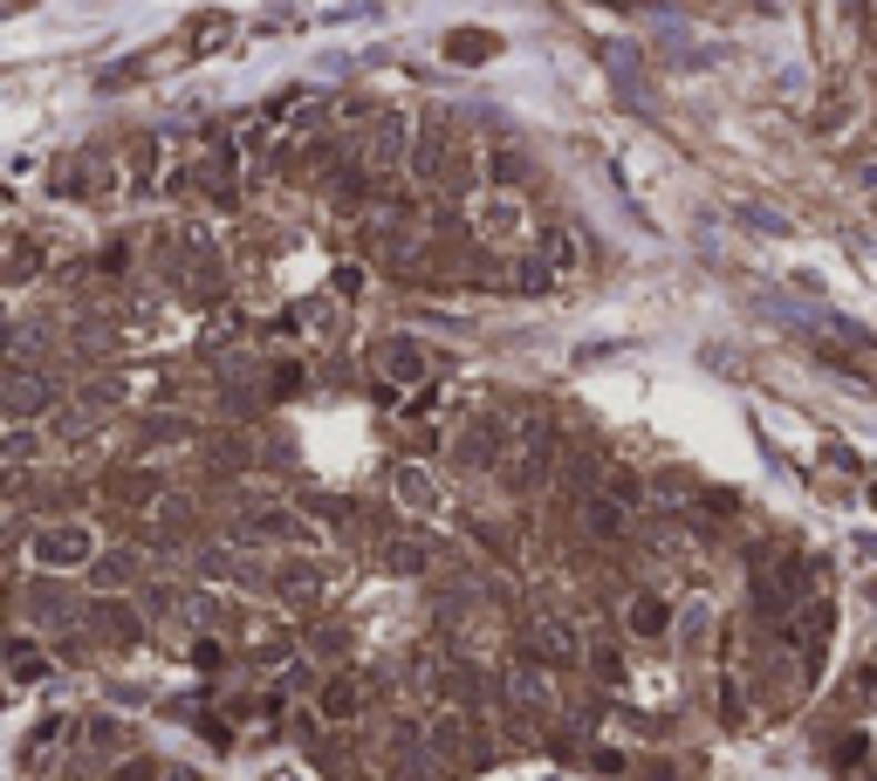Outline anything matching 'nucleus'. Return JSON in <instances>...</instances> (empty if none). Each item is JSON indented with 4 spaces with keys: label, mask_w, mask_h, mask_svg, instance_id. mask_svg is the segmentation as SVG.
I'll list each match as a JSON object with an SVG mask.
<instances>
[{
    "label": "nucleus",
    "mask_w": 877,
    "mask_h": 781,
    "mask_svg": "<svg viewBox=\"0 0 877 781\" xmlns=\"http://www.w3.org/2000/svg\"><path fill=\"white\" fill-rule=\"evenodd\" d=\"M522 452V425L507 411H473L466 425L446 432V467L466 473V480H487V473H507V460Z\"/></svg>",
    "instance_id": "nucleus-1"
},
{
    "label": "nucleus",
    "mask_w": 877,
    "mask_h": 781,
    "mask_svg": "<svg viewBox=\"0 0 877 781\" xmlns=\"http://www.w3.org/2000/svg\"><path fill=\"white\" fill-rule=\"evenodd\" d=\"M90 617V597L69 583V575H14V624L21 631H42V638H56V631H75Z\"/></svg>",
    "instance_id": "nucleus-2"
},
{
    "label": "nucleus",
    "mask_w": 877,
    "mask_h": 781,
    "mask_svg": "<svg viewBox=\"0 0 877 781\" xmlns=\"http://www.w3.org/2000/svg\"><path fill=\"white\" fill-rule=\"evenodd\" d=\"M412 138H419V117H412V110H397V103H384V110L364 117V131L350 138V158L364 164L371 179L397 186V179H405V158H412Z\"/></svg>",
    "instance_id": "nucleus-3"
},
{
    "label": "nucleus",
    "mask_w": 877,
    "mask_h": 781,
    "mask_svg": "<svg viewBox=\"0 0 877 781\" xmlns=\"http://www.w3.org/2000/svg\"><path fill=\"white\" fill-rule=\"evenodd\" d=\"M97 555H103V534L83 514H56V521L34 528V542H28V569H42V575H90Z\"/></svg>",
    "instance_id": "nucleus-4"
},
{
    "label": "nucleus",
    "mask_w": 877,
    "mask_h": 781,
    "mask_svg": "<svg viewBox=\"0 0 877 781\" xmlns=\"http://www.w3.org/2000/svg\"><path fill=\"white\" fill-rule=\"evenodd\" d=\"M241 172H248V158H241V144H233V131H213L206 151L185 164V186L206 206H220V213H233V206H241Z\"/></svg>",
    "instance_id": "nucleus-5"
},
{
    "label": "nucleus",
    "mask_w": 877,
    "mask_h": 781,
    "mask_svg": "<svg viewBox=\"0 0 877 781\" xmlns=\"http://www.w3.org/2000/svg\"><path fill=\"white\" fill-rule=\"evenodd\" d=\"M75 378H62V363H28L14 370L8 363V384H0V398H8V425H49V411L69 398Z\"/></svg>",
    "instance_id": "nucleus-6"
},
{
    "label": "nucleus",
    "mask_w": 877,
    "mask_h": 781,
    "mask_svg": "<svg viewBox=\"0 0 877 781\" xmlns=\"http://www.w3.org/2000/svg\"><path fill=\"white\" fill-rule=\"evenodd\" d=\"M330 583H336V569L315 555V549L274 555V603H282L289 617H315V610L330 603Z\"/></svg>",
    "instance_id": "nucleus-7"
},
{
    "label": "nucleus",
    "mask_w": 877,
    "mask_h": 781,
    "mask_svg": "<svg viewBox=\"0 0 877 781\" xmlns=\"http://www.w3.org/2000/svg\"><path fill=\"white\" fill-rule=\"evenodd\" d=\"M172 233H179V254H185V274H192V302L213 309L226 296V247H220V233L206 220H179Z\"/></svg>",
    "instance_id": "nucleus-8"
},
{
    "label": "nucleus",
    "mask_w": 877,
    "mask_h": 781,
    "mask_svg": "<svg viewBox=\"0 0 877 781\" xmlns=\"http://www.w3.org/2000/svg\"><path fill=\"white\" fill-rule=\"evenodd\" d=\"M460 164V144H453V123L446 117H419V138H412V158H405V186L438 199V186L453 179Z\"/></svg>",
    "instance_id": "nucleus-9"
},
{
    "label": "nucleus",
    "mask_w": 877,
    "mask_h": 781,
    "mask_svg": "<svg viewBox=\"0 0 877 781\" xmlns=\"http://www.w3.org/2000/svg\"><path fill=\"white\" fill-rule=\"evenodd\" d=\"M583 651H589V631H576L563 610H535L522 624V658H535V665H548V672H576Z\"/></svg>",
    "instance_id": "nucleus-10"
},
{
    "label": "nucleus",
    "mask_w": 877,
    "mask_h": 781,
    "mask_svg": "<svg viewBox=\"0 0 877 781\" xmlns=\"http://www.w3.org/2000/svg\"><path fill=\"white\" fill-rule=\"evenodd\" d=\"M371 370H377L384 384L405 391V384H425L432 370H438V350L425 337H412V329H384V337L371 343Z\"/></svg>",
    "instance_id": "nucleus-11"
},
{
    "label": "nucleus",
    "mask_w": 877,
    "mask_h": 781,
    "mask_svg": "<svg viewBox=\"0 0 877 781\" xmlns=\"http://www.w3.org/2000/svg\"><path fill=\"white\" fill-rule=\"evenodd\" d=\"M83 624L97 631V644L110 651V658H124V651H138L158 624H151V617H144V603L138 597H90V617H83Z\"/></svg>",
    "instance_id": "nucleus-12"
},
{
    "label": "nucleus",
    "mask_w": 877,
    "mask_h": 781,
    "mask_svg": "<svg viewBox=\"0 0 877 781\" xmlns=\"http://www.w3.org/2000/svg\"><path fill=\"white\" fill-rule=\"evenodd\" d=\"M391 508L412 521H438L446 514V480H438L432 460H397L391 467Z\"/></svg>",
    "instance_id": "nucleus-13"
},
{
    "label": "nucleus",
    "mask_w": 877,
    "mask_h": 781,
    "mask_svg": "<svg viewBox=\"0 0 877 781\" xmlns=\"http://www.w3.org/2000/svg\"><path fill=\"white\" fill-rule=\"evenodd\" d=\"M371 707H377V679H371V672H356V665H343V672H330L323 685H315V713H323L336 733L356 727Z\"/></svg>",
    "instance_id": "nucleus-14"
},
{
    "label": "nucleus",
    "mask_w": 877,
    "mask_h": 781,
    "mask_svg": "<svg viewBox=\"0 0 877 781\" xmlns=\"http://www.w3.org/2000/svg\"><path fill=\"white\" fill-rule=\"evenodd\" d=\"M103 501L117 508V514H151L158 501H165V493H172V480L165 473H158V467H144V460H124V467H110L103 480Z\"/></svg>",
    "instance_id": "nucleus-15"
},
{
    "label": "nucleus",
    "mask_w": 877,
    "mask_h": 781,
    "mask_svg": "<svg viewBox=\"0 0 877 781\" xmlns=\"http://www.w3.org/2000/svg\"><path fill=\"white\" fill-rule=\"evenodd\" d=\"M199 425L192 411H179V404H165V411H144V419L131 425V460H151V452H179V445H199Z\"/></svg>",
    "instance_id": "nucleus-16"
},
{
    "label": "nucleus",
    "mask_w": 877,
    "mask_h": 781,
    "mask_svg": "<svg viewBox=\"0 0 877 781\" xmlns=\"http://www.w3.org/2000/svg\"><path fill=\"white\" fill-rule=\"evenodd\" d=\"M144 583H151V555L131 549V542H110L90 562V597H138Z\"/></svg>",
    "instance_id": "nucleus-17"
},
{
    "label": "nucleus",
    "mask_w": 877,
    "mask_h": 781,
    "mask_svg": "<svg viewBox=\"0 0 877 781\" xmlns=\"http://www.w3.org/2000/svg\"><path fill=\"white\" fill-rule=\"evenodd\" d=\"M192 452H199V460H206V473H220V480H248V473H254V460H261L254 439H248L241 425H206Z\"/></svg>",
    "instance_id": "nucleus-18"
},
{
    "label": "nucleus",
    "mask_w": 877,
    "mask_h": 781,
    "mask_svg": "<svg viewBox=\"0 0 877 781\" xmlns=\"http://www.w3.org/2000/svg\"><path fill=\"white\" fill-rule=\"evenodd\" d=\"M672 631H679V610H672V597H658L652 583L624 597V638H631V644H672Z\"/></svg>",
    "instance_id": "nucleus-19"
},
{
    "label": "nucleus",
    "mask_w": 877,
    "mask_h": 781,
    "mask_svg": "<svg viewBox=\"0 0 877 781\" xmlns=\"http://www.w3.org/2000/svg\"><path fill=\"white\" fill-rule=\"evenodd\" d=\"M522 233H528L522 192H481V206H473V240H481V247H507Z\"/></svg>",
    "instance_id": "nucleus-20"
},
{
    "label": "nucleus",
    "mask_w": 877,
    "mask_h": 781,
    "mask_svg": "<svg viewBox=\"0 0 877 781\" xmlns=\"http://www.w3.org/2000/svg\"><path fill=\"white\" fill-rule=\"evenodd\" d=\"M350 651H356V631L343 624V617H309V624H302V658H309V665L343 672Z\"/></svg>",
    "instance_id": "nucleus-21"
},
{
    "label": "nucleus",
    "mask_w": 877,
    "mask_h": 781,
    "mask_svg": "<svg viewBox=\"0 0 877 781\" xmlns=\"http://www.w3.org/2000/svg\"><path fill=\"white\" fill-rule=\"evenodd\" d=\"M241 658H248L254 672H274V679H282L295 658H302V631H295V624H254Z\"/></svg>",
    "instance_id": "nucleus-22"
},
{
    "label": "nucleus",
    "mask_w": 877,
    "mask_h": 781,
    "mask_svg": "<svg viewBox=\"0 0 877 781\" xmlns=\"http://www.w3.org/2000/svg\"><path fill=\"white\" fill-rule=\"evenodd\" d=\"M576 534H583V542H596V549L624 542V534H631V508L611 501V493L596 487V493H583V501H576Z\"/></svg>",
    "instance_id": "nucleus-23"
},
{
    "label": "nucleus",
    "mask_w": 877,
    "mask_h": 781,
    "mask_svg": "<svg viewBox=\"0 0 877 781\" xmlns=\"http://www.w3.org/2000/svg\"><path fill=\"white\" fill-rule=\"evenodd\" d=\"M75 748H83V761H117V754H131L138 748V733L124 713H83V733H75Z\"/></svg>",
    "instance_id": "nucleus-24"
},
{
    "label": "nucleus",
    "mask_w": 877,
    "mask_h": 781,
    "mask_svg": "<svg viewBox=\"0 0 877 781\" xmlns=\"http://www.w3.org/2000/svg\"><path fill=\"white\" fill-rule=\"evenodd\" d=\"M8 679L28 692V685H42V679H56V651H49V638L42 631H21L14 624V644H8Z\"/></svg>",
    "instance_id": "nucleus-25"
},
{
    "label": "nucleus",
    "mask_w": 877,
    "mask_h": 781,
    "mask_svg": "<svg viewBox=\"0 0 877 781\" xmlns=\"http://www.w3.org/2000/svg\"><path fill=\"white\" fill-rule=\"evenodd\" d=\"M377 569L384 575H432L438 569V549L419 542V534H391V542L377 549Z\"/></svg>",
    "instance_id": "nucleus-26"
},
{
    "label": "nucleus",
    "mask_w": 877,
    "mask_h": 781,
    "mask_svg": "<svg viewBox=\"0 0 877 781\" xmlns=\"http://www.w3.org/2000/svg\"><path fill=\"white\" fill-rule=\"evenodd\" d=\"M69 398H75V404H83V411H90V419H103V411H117V404H124V398H131V384H124V378H117V370H83V378H75V384H69Z\"/></svg>",
    "instance_id": "nucleus-27"
},
{
    "label": "nucleus",
    "mask_w": 877,
    "mask_h": 781,
    "mask_svg": "<svg viewBox=\"0 0 877 781\" xmlns=\"http://www.w3.org/2000/svg\"><path fill=\"white\" fill-rule=\"evenodd\" d=\"M481 164H487V192H522V186L535 179V164H528L522 144H487Z\"/></svg>",
    "instance_id": "nucleus-28"
},
{
    "label": "nucleus",
    "mask_w": 877,
    "mask_h": 781,
    "mask_svg": "<svg viewBox=\"0 0 877 781\" xmlns=\"http://www.w3.org/2000/svg\"><path fill=\"white\" fill-rule=\"evenodd\" d=\"M42 268H49V247L34 240V233H21V227H14V233H8V288L21 296V288H28L34 274H42Z\"/></svg>",
    "instance_id": "nucleus-29"
},
{
    "label": "nucleus",
    "mask_w": 877,
    "mask_h": 781,
    "mask_svg": "<svg viewBox=\"0 0 877 781\" xmlns=\"http://www.w3.org/2000/svg\"><path fill=\"white\" fill-rule=\"evenodd\" d=\"M261 391H268V404H295V398L309 391V370H302L295 357H268V363H261Z\"/></svg>",
    "instance_id": "nucleus-30"
},
{
    "label": "nucleus",
    "mask_w": 877,
    "mask_h": 781,
    "mask_svg": "<svg viewBox=\"0 0 877 781\" xmlns=\"http://www.w3.org/2000/svg\"><path fill=\"white\" fill-rule=\"evenodd\" d=\"M8 473H34V460L42 452H56V439H49V425H8Z\"/></svg>",
    "instance_id": "nucleus-31"
},
{
    "label": "nucleus",
    "mask_w": 877,
    "mask_h": 781,
    "mask_svg": "<svg viewBox=\"0 0 877 781\" xmlns=\"http://www.w3.org/2000/svg\"><path fill=\"white\" fill-rule=\"evenodd\" d=\"M583 672L596 679V692H617V685H624V651H617L611 638H596V631H589V651H583Z\"/></svg>",
    "instance_id": "nucleus-32"
},
{
    "label": "nucleus",
    "mask_w": 877,
    "mask_h": 781,
    "mask_svg": "<svg viewBox=\"0 0 877 781\" xmlns=\"http://www.w3.org/2000/svg\"><path fill=\"white\" fill-rule=\"evenodd\" d=\"M535 240H542V254H548V268H555V274H576V268H583V240H576L563 220H548Z\"/></svg>",
    "instance_id": "nucleus-33"
},
{
    "label": "nucleus",
    "mask_w": 877,
    "mask_h": 781,
    "mask_svg": "<svg viewBox=\"0 0 877 781\" xmlns=\"http://www.w3.org/2000/svg\"><path fill=\"white\" fill-rule=\"evenodd\" d=\"M446 56L466 62V69H473V62H494V56H501V34H487V28H453V34H446Z\"/></svg>",
    "instance_id": "nucleus-34"
},
{
    "label": "nucleus",
    "mask_w": 877,
    "mask_h": 781,
    "mask_svg": "<svg viewBox=\"0 0 877 781\" xmlns=\"http://www.w3.org/2000/svg\"><path fill=\"white\" fill-rule=\"evenodd\" d=\"M295 322L309 329V337H323V343H336V337H343V309H336L330 296H309V302H295Z\"/></svg>",
    "instance_id": "nucleus-35"
},
{
    "label": "nucleus",
    "mask_w": 877,
    "mask_h": 781,
    "mask_svg": "<svg viewBox=\"0 0 877 781\" xmlns=\"http://www.w3.org/2000/svg\"><path fill=\"white\" fill-rule=\"evenodd\" d=\"M233 41V21L226 14H192V28H185V49L192 56H213V49H226Z\"/></svg>",
    "instance_id": "nucleus-36"
},
{
    "label": "nucleus",
    "mask_w": 877,
    "mask_h": 781,
    "mask_svg": "<svg viewBox=\"0 0 877 781\" xmlns=\"http://www.w3.org/2000/svg\"><path fill=\"white\" fill-rule=\"evenodd\" d=\"M844 707H850V713H877V651L844 679Z\"/></svg>",
    "instance_id": "nucleus-37"
},
{
    "label": "nucleus",
    "mask_w": 877,
    "mask_h": 781,
    "mask_svg": "<svg viewBox=\"0 0 877 781\" xmlns=\"http://www.w3.org/2000/svg\"><path fill=\"white\" fill-rule=\"evenodd\" d=\"M604 493H611V501H624V508L637 514V508L652 501V480H645V473H631V467H611V473H604Z\"/></svg>",
    "instance_id": "nucleus-38"
},
{
    "label": "nucleus",
    "mask_w": 877,
    "mask_h": 781,
    "mask_svg": "<svg viewBox=\"0 0 877 781\" xmlns=\"http://www.w3.org/2000/svg\"><path fill=\"white\" fill-rule=\"evenodd\" d=\"M829 761H836V774H857V768L870 761V733H857V727L836 733V740H829Z\"/></svg>",
    "instance_id": "nucleus-39"
},
{
    "label": "nucleus",
    "mask_w": 877,
    "mask_h": 781,
    "mask_svg": "<svg viewBox=\"0 0 877 781\" xmlns=\"http://www.w3.org/2000/svg\"><path fill=\"white\" fill-rule=\"evenodd\" d=\"M124 158H131V186H151V179H158V138H151V131L124 138Z\"/></svg>",
    "instance_id": "nucleus-40"
},
{
    "label": "nucleus",
    "mask_w": 877,
    "mask_h": 781,
    "mask_svg": "<svg viewBox=\"0 0 877 781\" xmlns=\"http://www.w3.org/2000/svg\"><path fill=\"white\" fill-rule=\"evenodd\" d=\"M192 665H199V672H226V665H233V638L199 631V638H192Z\"/></svg>",
    "instance_id": "nucleus-41"
},
{
    "label": "nucleus",
    "mask_w": 877,
    "mask_h": 781,
    "mask_svg": "<svg viewBox=\"0 0 877 781\" xmlns=\"http://www.w3.org/2000/svg\"><path fill=\"white\" fill-rule=\"evenodd\" d=\"M720 720H727V727H747V679H740V672L720 679Z\"/></svg>",
    "instance_id": "nucleus-42"
},
{
    "label": "nucleus",
    "mask_w": 877,
    "mask_h": 781,
    "mask_svg": "<svg viewBox=\"0 0 877 781\" xmlns=\"http://www.w3.org/2000/svg\"><path fill=\"white\" fill-rule=\"evenodd\" d=\"M330 288H336V302H356V296H364V261H343L330 274Z\"/></svg>",
    "instance_id": "nucleus-43"
},
{
    "label": "nucleus",
    "mask_w": 877,
    "mask_h": 781,
    "mask_svg": "<svg viewBox=\"0 0 877 781\" xmlns=\"http://www.w3.org/2000/svg\"><path fill=\"white\" fill-rule=\"evenodd\" d=\"M117 781H165V768H158L151 754H124V768H117Z\"/></svg>",
    "instance_id": "nucleus-44"
},
{
    "label": "nucleus",
    "mask_w": 877,
    "mask_h": 781,
    "mask_svg": "<svg viewBox=\"0 0 877 781\" xmlns=\"http://www.w3.org/2000/svg\"><path fill=\"white\" fill-rule=\"evenodd\" d=\"M624 768H631V761H624L617 748H589V774H611V781H617Z\"/></svg>",
    "instance_id": "nucleus-45"
},
{
    "label": "nucleus",
    "mask_w": 877,
    "mask_h": 781,
    "mask_svg": "<svg viewBox=\"0 0 877 781\" xmlns=\"http://www.w3.org/2000/svg\"><path fill=\"white\" fill-rule=\"evenodd\" d=\"M165 781H199V774L192 768H165Z\"/></svg>",
    "instance_id": "nucleus-46"
},
{
    "label": "nucleus",
    "mask_w": 877,
    "mask_h": 781,
    "mask_svg": "<svg viewBox=\"0 0 877 781\" xmlns=\"http://www.w3.org/2000/svg\"><path fill=\"white\" fill-rule=\"evenodd\" d=\"M870 501H877V480H870Z\"/></svg>",
    "instance_id": "nucleus-47"
}]
</instances>
